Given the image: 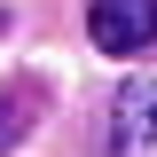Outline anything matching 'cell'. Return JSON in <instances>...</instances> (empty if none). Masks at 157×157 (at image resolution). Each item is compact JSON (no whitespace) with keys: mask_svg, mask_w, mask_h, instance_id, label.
Here are the masks:
<instances>
[{"mask_svg":"<svg viewBox=\"0 0 157 157\" xmlns=\"http://www.w3.org/2000/svg\"><path fill=\"white\" fill-rule=\"evenodd\" d=\"M86 32L102 55H141V47H157V0H94Z\"/></svg>","mask_w":157,"mask_h":157,"instance_id":"1","label":"cell"},{"mask_svg":"<svg viewBox=\"0 0 157 157\" xmlns=\"http://www.w3.org/2000/svg\"><path fill=\"white\" fill-rule=\"evenodd\" d=\"M110 149L118 157L157 149V78H126L110 94Z\"/></svg>","mask_w":157,"mask_h":157,"instance_id":"2","label":"cell"},{"mask_svg":"<svg viewBox=\"0 0 157 157\" xmlns=\"http://www.w3.org/2000/svg\"><path fill=\"white\" fill-rule=\"evenodd\" d=\"M24 118H32V102H24V94H0V157L24 141Z\"/></svg>","mask_w":157,"mask_h":157,"instance_id":"3","label":"cell"}]
</instances>
